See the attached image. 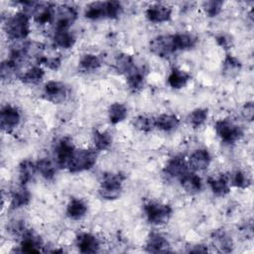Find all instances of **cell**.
<instances>
[{"instance_id": "33", "label": "cell", "mask_w": 254, "mask_h": 254, "mask_svg": "<svg viewBox=\"0 0 254 254\" xmlns=\"http://www.w3.org/2000/svg\"><path fill=\"white\" fill-rule=\"evenodd\" d=\"M127 107L119 102L111 104L108 108V118L111 124H118L127 117Z\"/></svg>"}, {"instance_id": "6", "label": "cell", "mask_w": 254, "mask_h": 254, "mask_svg": "<svg viewBox=\"0 0 254 254\" xmlns=\"http://www.w3.org/2000/svg\"><path fill=\"white\" fill-rule=\"evenodd\" d=\"M214 129L216 135L226 144H234L243 137L242 128L226 118L216 121Z\"/></svg>"}, {"instance_id": "26", "label": "cell", "mask_w": 254, "mask_h": 254, "mask_svg": "<svg viewBox=\"0 0 254 254\" xmlns=\"http://www.w3.org/2000/svg\"><path fill=\"white\" fill-rule=\"evenodd\" d=\"M20 66L21 64L18 63L15 60L12 59H8L4 62H2L1 64V69H0V73H1V79L3 81H9L14 79L15 77H20Z\"/></svg>"}, {"instance_id": "32", "label": "cell", "mask_w": 254, "mask_h": 254, "mask_svg": "<svg viewBox=\"0 0 254 254\" xmlns=\"http://www.w3.org/2000/svg\"><path fill=\"white\" fill-rule=\"evenodd\" d=\"M45 76L44 69L39 65H34L22 73L19 79L26 84H37L42 81Z\"/></svg>"}, {"instance_id": "40", "label": "cell", "mask_w": 254, "mask_h": 254, "mask_svg": "<svg viewBox=\"0 0 254 254\" xmlns=\"http://www.w3.org/2000/svg\"><path fill=\"white\" fill-rule=\"evenodd\" d=\"M208 116V110L205 108H196L192 110L189 115V122L194 129L199 128L204 124Z\"/></svg>"}, {"instance_id": "23", "label": "cell", "mask_w": 254, "mask_h": 254, "mask_svg": "<svg viewBox=\"0 0 254 254\" xmlns=\"http://www.w3.org/2000/svg\"><path fill=\"white\" fill-rule=\"evenodd\" d=\"M211 240L213 245L219 252L229 253L233 248V241L231 237L222 229L214 230L211 234Z\"/></svg>"}, {"instance_id": "31", "label": "cell", "mask_w": 254, "mask_h": 254, "mask_svg": "<svg viewBox=\"0 0 254 254\" xmlns=\"http://www.w3.org/2000/svg\"><path fill=\"white\" fill-rule=\"evenodd\" d=\"M241 62L232 55H226L222 63V73L227 77L236 76L241 70Z\"/></svg>"}, {"instance_id": "18", "label": "cell", "mask_w": 254, "mask_h": 254, "mask_svg": "<svg viewBox=\"0 0 254 254\" xmlns=\"http://www.w3.org/2000/svg\"><path fill=\"white\" fill-rule=\"evenodd\" d=\"M75 245L79 252L85 254L95 253L99 249L98 239L94 235L86 232H82L76 236Z\"/></svg>"}, {"instance_id": "45", "label": "cell", "mask_w": 254, "mask_h": 254, "mask_svg": "<svg viewBox=\"0 0 254 254\" xmlns=\"http://www.w3.org/2000/svg\"><path fill=\"white\" fill-rule=\"evenodd\" d=\"M207 251H208L207 247L202 244H197V245L191 246V247H190V249H188V252H190V253H204Z\"/></svg>"}, {"instance_id": "43", "label": "cell", "mask_w": 254, "mask_h": 254, "mask_svg": "<svg viewBox=\"0 0 254 254\" xmlns=\"http://www.w3.org/2000/svg\"><path fill=\"white\" fill-rule=\"evenodd\" d=\"M216 43L224 50H229L232 47V40L228 35L220 34L215 38Z\"/></svg>"}, {"instance_id": "9", "label": "cell", "mask_w": 254, "mask_h": 254, "mask_svg": "<svg viewBox=\"0 0 254 254\" xmlns=\"http://www.w3.org/2000/svg\"><path fill=\"white\" fill-rule=\"evenodd\" d=\"M75 150L70 138H62L59 141L55 152L57 165L62 169H67Z\"/></svg>"}, {"instance_id": "30", "label": "cell", "mask_w": 254, "mask_h": 254, "mask_svg": "<svg viewBox=\"0 0 254 254\" xmlns=\"http://www.w3.org/2000/svg\"><path fill=\"white\" fill-rule=\"evenodd\" d=\"M115 68L118 72L128 75L135 68V63L132 56L128 54H120L115 59Z\"/></svg>"}, {"instance_id": "25", "label": "cell", "mask_w": 254, "mask_h": 254, "mask_svg": "<svg viewBox=\"0 0 254 254\" xmlns=\"http://www.w3.org/2000/svg\"><path fill=\"white\" fill-rule=\"evenodd\" d=\"M190 78V74L186 70L178 67H173L168 76V84L174 89H180L186 86Z\"/></svg>"}, {"instance_id": "36", "label": "cell", "mask_w": 254, "mask_h": 254, "mask_svg": "<svg viewBox=\"0 0 254 254\" xmlns=\"http://www.w3.org/2000/svg\"><path fill=\"white\" fill-rule=\"evenodd\" d=\"M134 127L141 132H151L156 128V118L149 115H139L133 120Z\"/></svg>"}, {"instance_id": "2", "label": "cell", "mask_w": 254, "mask_h": 254, "mask_svg": "<svg viewBox=\"0 0 254 254\" xmlns=\"http://www.w3.org/2000/svg\"><path fill=\"white\" fill-rule=\"evenodd\" d=\"M4 30L10 40H25L30 33V20L28 14L19 11L9 17L4 24Z\"/></svg>"}, {"instance_id": "16", "label": "cell", "mask_w": 254, "mask_h": 254, "mask_svg": "<svg viewBox=\"0 0 254 254\" xmlns=\"http://www.w3.org/2000/svg\"><path fill=\"white\" fill-rule=\"evenodd\" d=\"M43 242L40 236L34 233L32 230L27 229V231L21 237L20 251L26 253H37L41 251Z\"/></svg>"}, {"instance_id": "38", "label": "cell", "mask_w": 254, "mask_h": 254, "mask_svg": "<svg viewBox=\"0 0 254 254\" xmlns=\"http://www.w3.org/2000/svg\"><path fill=\"white\" fill-rule=\"evenodd\" d=\"M176 45L178 51H186L192 49L197 42L196 37H194L191 34H176L175 35Z\"/></svg>"}, {"instance_id": "8", "label": "cell", "mask_w": 254, "mask_h": 254, "mask_svg": "<svg viewBox=\"0 0 254 254\" xmlns=\"http://www.w3.org/2000/svg\"><path fill=\"white\" fill-rule=\"evenodd\" d=\"M69 94V88L61 81L50 80L44 86L43 96L46 100L59 104L64 102Z\"/></svg>"}, {"instance_id": "5", "label": "cell", "mask_w": 254, "mask_h": 254, "mask_svg": "<svg viewBox=\"0 0 254 254\" xmlns=\"http://www.w3.org/2000/svg\"><path fill=\"white\" fill-rule=\"evenodd\" d=\"M97 160V152L92 149L75 150L67 170L70 173H80L91 169Z\"/></svg>"}, {"instance_id": "28", "label": "cell", "mask_w": 254, "mask_h": 254, "mask_svg": "<svg viewBox=\"0 0 254 254\" xmlns=\"http://www.w3.org/2000/svg\"><path fill=\"white\" fill-rule=\"evenodd\" d=\"M180 125V119L174 114H161L156 118V127L165 132L176 130Z\"/></svg>"}, {"instance_id": "21", "label": "cell", "mask_w": 254, "mask_h": 254, "mask_svg": "<svg viewBox=\"0 0 254 254\" xmlns=\"http://www.w3.org/2000/svg\"><path fill=\"white\" fill-rule=\"evenodd\" d=\"M31 200V193L26 188V186L20 185L16 189H14L11 192V200H10V208L18 209L24 207L29 204Z\"/></svg>"}, {"instance_id": "15", "label": "cell", "mask_w": 254, "mask_h": 254, "mask_svg": "<svg viewBox=\"0 0 254 254\" xmlns=\"http://www.w3.org/2000/svg\"><path fill=\"white\" fill-rule=\"evenodd\" d=\"M145 248L149 253H167L172 251L169 241L165 236L158 232H152L149 234Z\"/></svg>"}, {"instance_id": "1", "label": "cell", "mask_w": 254, "mask_h": 254, "mask_svg": "<svg viewBox=\"0 0 254 254\" xmlns=\"http://www.w3.org/2000/svg\"><path fill=\"white\" fill-rule=\"evenodd\" d=\"M123 11V7L118 1L92 2L85 7L84 16L90 20L116 19Z\"/></svg>"}, {"instance_id": "27", "label": "cell", "mask_w": 254, "mask_h": 254, "mask_svg": "<svg viewBox=\"0 0 254 254\" xmlns=\"http://www.w3.org/2000/svg\"><path fill=\"white\" fill-rule=\"evenodd\" d=\"M87 211V204L80 198H71L66 206V215L70 219H80Z\"/></svg>"}, {"instance_id": "11", "label": "cell", "mask_w": 254, "mask_h": 254, "mask_svg": "<svg viewBox=\"0 0 254 254\" xmlns=\"http://www.w3.org/2000/svg\"><path fill=\"white\" fill-rule=\"evenodd\" d=\"M77 17L75 8L69 5H61L55 9L56 28H69Z\"/></svg>"}, {"instance_id": "7", "label": "cell", "mask_w": 254, "mask_h": 254, "mask_svg": "<svg viewBox=\"0 0 254 254\" xmlns=\"http://www.w3.org/2000/svg\"><path fill=\"white\" fill-rule=\"evenodd\" d=\"M150 51L152 54L160 58L170 57L178 51L175 35L157 36L150 42Z\"/></svg>"}, {"instance_id": "10", "label": "cell", "mask_w": 254, "mask_h": 254, "mask_svg": "<svg viewBox=\"0 0 254 254\" xmlns=\"http://www.w3.org/2000/svg\"><path fill=\"white\" fill-rule=\"evenodd\" d=\"M21 120V115L18 109L12 105H5L0 112L1 129L5 132H11L15 129Z\"/></svg>"}, {"instance_id": "17", "label": "cell", "mask_w": 254, "mask_h": 254, "mask_svg": "<svg viewBox=\"0 0 254 254\" xmlns=\"http://www.w3.org/2000/svg\"><path fill=\"white\" fill-rule=\"evenodd\" d=\"M211 162L210 154L206 149H197L191 153L189 158L188 165L193 171H204Z\"/></svg>"}, {"instance_id": "4", "label": "cell", "mask_w": 254, "mask_h": 254, "mask_svg": "<svg viewBox=\"0 0 254 254\" xmlns=\"http://www.w3.org/2000/svg\"><path fill=\"white\" fill-rule=\"evenodd\" d=\"M144 211L148 222L152 225H164L172 217L173 209L169 204L150 201L144 205Z\"/></svg>"}, {"instance_id": "12", "label": "cell", "mask_w": 254, "mask_h": 254, "mask_svg": "<svg viewBox=\"0 0 254 254\" xmlns=\"http://www.w3.org/2000/svg\"><path fill=\"white\" fill-rule=\"evenodd\" d=\"M145 15L147 20L152 23L168 22L172 18V8L164 4L155 3L147 8Z\"/></svg>"}, {"instance_id": "39", "label": "cell", "mask_w": 254, "mask_h": 254, "mask_svg": "<svg viewBox=\"0 0 254 254\" xmlns=\"http://www.w3.org/2000/svg\"><path fill=\"white\" fill-rule=\"evenodd\" d=\"M229 182L234 187H236L238 189H242V190L249 188L251 185L250 177L246 173H244L240 170H237L230 175Z\"/></svg>"}, {"instance_id": "44", "label": "cell", "mask_w": 254, "mask_h": 254, "mask_svg": "<svg viewBox=\"0 0 254 254\" xmlns=\"http://www.w3.org/2000/svg\"><path fill=\"white\" fill-rule=\"evenodd\" d=\"M242 115L247 121H252L253 119V114H254V104L252 101L246 102L244 106L242 107Z\"/></svg>"}, {"instance_id": "35", "label": "cell", "mask_w": 254, "mask_h": 254, "mask_svg": "<svg viewBox=\"0 0 254 254\" xmlns=\"http://www.w3.org/2000/svg\"><path fill=\"white\" fill-rule=\"evenodd\" d=\"M92 138L94 147L97 151H105L112 144V136L107 131L94 130Z\"/></svg>"}, {"instance_id": "22", "label": "cell", "mask_w": 254, "mask_h": 254, "mask_svg": "<svg viewBox=\"0 0 254 254\" xmlns=\"http://www.w3.org/2000/svg\"><path fill=\"white\" fill-rule=\"evenodd\" d=\"M146 73L147 70L145 69V67L136 66V68L132 72L126 75L127 85L132 92L136 93L143 89L146 81Z\"/></svg>"}, {"instance_id": "13", "label": "cell", "mask_w": 254, "mask_h": 254, "mask_svg": "<svg viewBox=\"0 0 254 254\" xmlns=\"http://www.w3.org/2000/svg\"><path fill=\"white\" fill-rule=\"evenodd\" d=\"M188 162L182 156H175L169 160L167 165L165 166L163 172L169 178L180 179L184 176L189 170Z\"/></svg>"}, {"instance_id": "41", "label": "cell", "mask_w": 254, "mask_h": 254, "mask_svg": "<svg viewBox=\"0 0 254 254\" xmlns=\"http://www.w3.org/2000/svg\"><path fill=\"white\" fill-rule=\"evenodd\" d=\"M222 6H223V2L220 0L206 1V2H203L202 4V8L208 17L217 16L221 11Z\"/></svg>"}, {"instance_id": "3", "label": "cell", "mask_w": 254, "mask_h": 254, "mask_svg": "<svg viewBox=\"0 0 254 254\" xmlns=\"http://www.w3.org/2000/svg\"><path fill=\"white\" fill-rule=\"evenodd\" d=\"M126 177L122 173H104L101 176L99 195L107 200L117 199L122 192L123 183Z\"/></svg>"}, {"instance_id": "20", "label": "cell", "mask_w": 254, "mask_h": 254, "mask_svg": "<svg viewBox=\"0 0 254 254\" xmlns=\"http://www.w3.org/2000/svg\"><path fill=\"white\" fill-rule=\"evenodd\" d=\"M207 183L212 192L217 196H224L230 191L229 177L224 174L208 178Z\"/></svg>"}, {"instance_id": "14", "label": "cell", "mask_w": 254, "mask_h": 254, "mask_svg": "<svg viewBox=\"0 0 254 254\" xmlns=\"http://www.w3.org/2000/svg\"><path fill=\"white\" fill-rule=\"evenodd\" d=\"M34 20L40 25L50 24L55 19V8L50 3L36 2L32 9Z\"/></svg>"}, {"instance_id": "24", "label": "cell", "mask_w": 254, "mask_h": 254, "mask_svg": "<svg viewBox=\"0 0 254 254\" xmlns=\"http://www.w3.org/2000/svg\"><path fill=\"white\" fill-rule=\"evenodd\" d=\"M181 185L184 188V190L189 193H196L200 191L202 188V182L201 179L194 173L187 172L184 176H182L180 179Z\"/></svg>"}, {"instance_id": "29", "label": "cell", "mask_w": 254, "mask_h": 254, "mask_svg": "<svg viewBox=\"0 0 254 254\" xmlns=\"http://www.w3.org/2000/svg\"><path fill=\"white\" fill-rule=\"evenodd\" d=\"M37 171L36 164L30 160H23L19 165V183L22 186H26L34 177L35 172Z\"/></svg>"}, {"instance_id": "42", "label": "cell", "mask_w": 254, "mask_h": 254, "mask_svg": "<svg viewBox=\"0 0 254 254\" xmlns=\"http://www.w3.org/2000/svg\"><path fill=\"white\" fill-rule=\"evenodd\" d=\"M37 63L40 64H44L45 66H47L48 68L50 69H53V70H57L60 66H61V64H62V59L60 57H44V56H41L38 60H37Z\"/></svg>"}, {"instance_id": "37", "label": "cell", "mask_w": 254, "mask_h": 254, "mask_svg": "<svg viewBox=\"0 0 254 254\" xmlns=\"http://www.w3.org/2000/svg\"><path fill=\"white\" fill-rule=\"evenodd\" d=\"M101 65L100 59L92 54H85L79 61V68L82 71H94Z\"/></svg>"}, {"instance_id": "19", "label": "cell", "mask_w": 254, "mask_h": 254, "mask_svg": "<svg viewBox=\"0 0 254 254\" xmlns=\"http://www.w3.org/2000/svg\"><path fill=\"white\" fill-rule=\"evenodd\" d=\"M53 40L56 47L64 50L72 48L75 43V37L69 28H56Z\"/></svg>"}, {"instance_id": "34", "label": "cell", "mask_w": 254, "mask_h": 254, "mask_svg": "<svg viewBox=\"0 0 254 254\" xmlns=\"http://www.w3.org/2000/svg\"><path fill=\"white\" fill-rule=\"evenodd\" d=\"M37 171L47 181H52L56 176V166L48 158H42L36 163Z\"/></svg>"}]
</instances>
